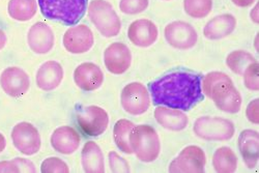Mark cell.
<instances>
[{
    "instance_id": "obj_1",
    "label": "cell",
    "mask_w": 259,
    "mask_h": 173,
    "mask_svg": "<svg viewBox=\"0 0 259 173\" xmlns=\"http://www.w3.org/2000/svg\"><path fill=\"white\" fill-rule=\"evenodd\" d=\"M155 105L189 111L203 100L202 77L187 70L170 72L149 83Z\"/></svg>"
},
{
    "instance_id": "obj_2",
    "label": "cell",
    "mask_w": 259,
    "mask_h": 173,
    "mask_svg": "<svg viewBox=\"0 0 259 173\" xmlns=\"http://www.w3.org/2000/svg\"><path fill=\"white\" fill-rule=\"evenodd\" d=\"M202 92L221 111L237 113L241 110L242 96L230 77L222 72H210L204 76Z\"/></svg>"
},
{
    "instance_id": "obj_3",
    "label": "cell",
    "mask_w": 259,
    "mask_h": 173,
    "mask_svg": "<svg viewBox=\"0 0 259 173\" xmlns=\"http://www.w3.org/2000/svg\"><path fill=\"white\" fill-rule=\"evenodd\" d=\"M37 4L46 19L73 26L84 17L89 0H37Z\"/></svg>"
},
{
    "instance_id": "obj_4",
    "label": "cell",
    "mask_w": 259,
    "mask_h": 173,
    "mask_svg": "<svg viewBox=\"0 0 259 173\" xmlns=\"http://www.w3.org/2000/svg\"><path fill=\"white\" fill-rule=\"evenodd\" d=\"M130 142L133 153L140 161L150 163L158 159L161 143L159 135L153 126L147 124L135 125L130 136Z\"/></svg>"
},
{
    "instance_id": "obj_5",
    "label": "cell",
    "mask_w": 259,
    "mask_h": 173,
    "mask_svg": "<svg viewBox=\"0 0 259 173\" xmlns=\"http://www.w3.org/2000/svg\"><path fill=\"white\" fill-rule=\"evenodd\" d=\"M88 12L92 23L103 36L114 37L118 35L121 22L110 3L107 0H93Z\"/></svg>"
},
{
    "instance_id": "obj_6",
    "label": "cell",
    "mask_w": 259,
    "mask_h": 173,
    "mask_svg": "<svg viewBox=\"0 0 259 173\" xmlns=\"http://www.w3.org/2000/svg\"><path fill=\"white\" fill-rule=\"evenodd\" d=\"M235 127L232 121L221 117L203 116L194 123V133L207 141H226L233 137Z\"/></svg>"
},
{
    "instance_id": "obj_7",
    "label": "cell",
    "mask_w": 259,
    "mask_h": 173,
    "mask_svg": "<svg viewBox=\"0 0 259 173\" xmlns=\"http://www.w3.org/2000/svg\"><path fill=\"white\" fill-rule=\"evenodd\" d=\"M76 121L86 136L98 137L107 129L109 115L102 107L91 105L77 109Z\"/></svg>"
},
{
    "instance_id": "obj_8",
    "label": "cell",
    "mask_w": 259,
    "mask_h": 173,
    "mask_svg": "<svg viewBox=\"0 0 259 173\" xmlns=\"http://www.w3.org/2000/svg\"><path fill=\"white\" fill-rule=\"evenodd\" d=\"M12 141L15 148L25 156L37 154L41 146V138L37 128L30 122L21 121L12 129Z\"/></svg>"
},
{
    "instance_id": "obj_9",
    "label": "cell",
    "mask_w": 259,
    "mask_h": 173,
    "mask_svg": "<svg viewBox=\"0 0 259 173\" xmlns=\"http://www.w3.org/2000/svg\"><path fill=\"white\" fill-rule=\"evenodd\" d=\"M120 102L124 111L128 114L141 115L149 109V93L140 82L128 83L121 92Z\"/></svg>"
},
{
    "instance_id": "obj_10",
    "label": "cell",
    "mask_w": 259,
    "mask_h": 173,
    "mask_svg": "<svg viewBox=\"0 0 259 173\" xmlns=\"http://www.w3.org/2000/svg\"><path fill=\"white\" fill-rule=\"evenodd\" d=\"M205 164L204 151L199 146L190 145L170 163L169 171L172 173H202L205 170Z\"/></svg>"
},
{
    "instance_id": "obj_11",
    "label": "cell",
    "mask_w": 259,
    "mask_h": 173,
    "mask_svg": "<svg viewBox=\"0 0 259 173\" xmlns=\"http://www.w3.org/2000/svg\"><path fill=\"white\" fill-rule=\"evenodd\" d=\"M164 35L168 44L179 50L191 49L198 40L195 28L184 21H175L169 23L165 27Z\"/></svg>"
},
{
    "instance_id": "obj_12",
    "label": "cell",
    "mask_w": 259,
    "mask_h": 173,
    "mask_svg": "<svg viewBox=\"0 0 259 173\" xmlns=\"http://www.w3.org/2000/svg\"><path fill=\"white\" fill-rule=\"evenodd\" d=\"M62 44L64 49L72 54L89 52L94 44L95 37L92 29L85 24L72 26L63 34Z\"/></svg>"
},
{
    "instance_id": "obj_13",
    "label": "cell",
    "mask_w": 259,
    "mask_h": 173,
    "mask_svg": "<svg viewBox=\"0 0 259 173\" xmlns=\"http://www.w3.org/2000/svg\"><path fill=\"white\" fill-rule=\"evenodd\" d=\"M0 86L8 96L19 98L28 92L30 88V79L23 69L9 67L0 75Z\"/></svg>"
},
{
    "instance_id": "obj_14",
    "label": "cell",
    "mask_w": 259,
    "mask_h": 173,
    "mask_svg": "<svg viewBox=\"0 0 259 173\" xmlns=\"http://www.w3.org/2000/svg\"><path fill=\"white\" fill-rule=\"evenodd\" d=\"M104 63L111 74L122 75L131 67L132 53L123 42H112L104 52Z\"/></svg>"
},
{
    "instance_id": "obj_15",
    "label": "cell",
    "mask_w": 259,
    "mask_h": 173,
    "mask_svg": "<svg viewBox=\"0 0 259 173\" xmlns=\"http://www.w3.org/2000/svg\"><path fill=\"white\" fill-rule=\"evenodd\" d=\"M74 81L83 92H94L102 86L104 82V73L96 63L83 62L75 69Z\"/></svg>"
},
{
    "instance_id": "obj_16",
    "label": "cell",
    "mask_w": 259,
    "mask_h": 173,
    "mask_svg": "<svg viewBox=\"0 0 259 173\" xmlns=\"http://www.w3.org/2000/svg\"><path fill=\"white\" fill-rule=\"evenodd\" d=\"M159 36V30L153 21L139 19L134 21L127 29V37L137 47L147 48L154 45Z\"/></svg>"
},
{
    "instance_id": "obj_17",
    "label": "cell",
    "mask_w": 259,
    "mask_h": 173,
    "mask_svg": "<svg viewBox=\"0 0 259 173\" xmlns=\"http://www.w3.org/2000/svg\"><path fill=\"white\" fill-rule=\"evenodd\" d=\"M54 32L49 25L44 22L33 24L27 33L29 48L36 54H47L54 46Z\"/></svg>"
},
{
    "instance_id": "obj_18",
    "label": "cell",
    "mask_w": 259,
    "mask_h": 173,
    "mask_svg": "<svg viewBox=\"0 0 259 173\" xmlns=\"http://www.w3.org/2000/svg\"><path fill=\"white\" fill-rule=\"evenodd\" d=\"M63 68L55 60H49L41 64L35 76L37 88L44 92L56 90L63 79Z\"/></svg>"
},
{
    "instance_id": "obj_19",
    "label": "cell",
    "mask_w": 259,
    "mask_h": 173,
    "mask_svg": "<svg viewBox=\"0 0 259 173\" xmlns=\"http://www.w3.org/2000/svg\"><path fill=\"white\" fill-rule=\"evenodd\" d=\"M80 135L76 129L69 125L57 127L51 135V145L59 154L72 155L79 148Z\"/></svg>"
},
{
    "instance_id": "obj_20",
    "label": "cell",
    "mask_w": 259,
    "mask_h": 173,
    "mask_svg": "<svg viewBox=\"0 0 259 173\" xmlns=\"http://www.w3.org/2000/svg\"><path fill=\"white\" fill-rule=\"evenodd\" d=\"M235 27V18L230 14H223L208 21L203 29V34L207 39H221L231 34Z\"/></svg>"
},
{
    "instance_id": "obj_21",
    "label": "cell",
    "mask_w": 259,
    "mask_h": 173,
    "mask_svg": "<svg viewBox=\"0 0 259 173\" xmlns=\"http://www.w3.org/2000/svg\"><path fill=\"white\" fill-rule=\"evenodd\" d=\"M258 143L259 134L254 129H244L239 136L240 151L248 168H254L258 163Z\"/></svg>"
},
{
    "instance_id": "obj_22",
    "label": "cell",
    "mask_w": 259,
    "mask_h": 173,
    "mask_svg": "<svg viewBox=\"0 0 259 173\" xmlns=\"http://www.w3.org/2000/svg\"><path fill=\"white\" fill-rule=\"evenodd\" d=\"M155 118L159 124L170 131H183L188 125V116L179 109L168 107H158L155 110Z\"/></svg>"
},
{
    "instance_id": "obj_23",
    "label": "cell",
    "mask_w": 259,
    "mask_h": 173,
    "mask_svg": "<svg viewBox=\"0 0 259 173\" xmlns=\"http://www.w3.org/2000/svg\"><path fill=\"white\" fill-rule=\"evenodd\" d=\"M81 164L83 170L88 173L105 172L104 155L101 147L94 141H88L82 149Z\"/></svg>"
},
{
    "instance_id": "obj_24",
    "label": "cell",
    "mask_w": 259,
    "mask_h": 173,
    "mask_svg": "<svg viewBox=\"0 0 259 173\" xmlns=\"http://www.w3.org/2000/svg\"><path fill=\"white\" fill-rule=\"evenodd\" d=\"M37 12L35 0H10L8 13L10 17L19 22H26L31 20Z\"/></svg>"
},
{
    "instance_id": "obj_25",
    "label": "cell",
    "mask_w": 259,
    "mask_h": 173,
    "mask_svg": "<svg viewBox=\"0 0 259 173\" xmlns=\"http://www.w3.org/2000/svg\"><path fill=\"white\" fill-rule=\"evenodd\" d=\"M212 165L219 173H232L237 167V157L230 147L222 146L214 151Z\"/></svg>"
},
{
    "instance_id": "obj_26",
    "label": "cell",
    "mask_w": 259,
    "mask_h": 173,
    "mask_svg": "<svg viewBox=\"0 0 259 173\" xmlns=\"http://www.w3.org/2000/svg\"><path fill=\"white\" fill-rule=\"evenodd\" d=\"M135 127V124L127 119H119L116 121L113 128L114 142L119 150L122 153L131 155L133 154V149L130 142V136Z\"/></svg>"
},
{
    "instance_id": "obj_27",
    "label": "cell",
    "mask_w": 259,
    "mask_h": 173,
    "mask_svg": "<svg viewBox=\"0 0 259 173\" xmlns=\"http://www.w3.org/2000/svg\"><path fill=\"white\" fill-rule=\"evenodd\" d=\"M253 61H255L254 56L243 50H235L229 53L226 58L227 67L236 75H243L247 67Z\"/></svg>"
},
{
    "instance_id": "obj_28",
    "label": "cell",
    "mask_w": 259,
    "mask_h": 173,
    "mask_svg": "<svg viewBox=\"0 0 259 173\" xmlns=\"http://www.w3.org/2000/svg\"><path fill=\"white\" fill-rule=\"evenodd\" d=\"M185 12L192 18H205L212 9V0H184Z\"/></svg>"
},
{
    "instance_id": "obj_29",
    "label": "cell",
    "mask_w": 259,
    "mask_h": 173,
    "mask_svg": "<svg viewBox=\"0 0 259 173\" xmlns=\"http://www.w3.org/2000/svg\"><path fill=\"white\" fill-rule=\"evenodd\" d=\"M17 172H36L35 165L27 159L15 158L11 161L0 162V173H17Z\"/></svg>"
},
{
    "instance_id": "obj_30",
    "label": "cell",
    "mask_w": 259,
    "mask_h": 173,
    "mask_svg": "<svg viewBox=\"0 0 259 173\" xmlns=\"http://www.w3.org/2000/svg\"><path fill=\"white\" fill-rule=\"evenodd\" d=\"M40 171L42 173H69L70 169L68 164L61 159L51 157L42 161Z\"/></svg>"
},
{
    "instance_id": "obj_31",
    "label": "cell",
    "mask_w": 259,
    "mask_h": 173,
    "mask_svg": "<svg viewBox=\"0 0 259 173\" xmlns=\"http://www.w3.org/2000/svg\"><path fill=\"white\" fill-rule=\"evenodd\" d=\"M258 73H259V64L255 60L249 64L243 74L244 83L248 90L253 91V92H258V90H259Z\"/></svg>"
},
{
    "instance_id": "obj_32",
    "label": "cell",
    "mask_w": 259,
    "mask_h": 173,
    "mask_svg": "<svg viewBox=\"0 0 259 173\" xmlns=\"http://www.w3.org/2000/svg\"><path fill=\"white\" fill-rule=\"evenodd\" d=\"M148 5V0H120L119 9L123 14L136 15L144 12Z\"/></svg>"
},
{
    "instance_id": "obj_33",
    "label": "cell",
    "mask_w": 259,
    "mask_h": 173,
    "mask_svg": "<svg viewBox=\"0 0 259 173\" xmlns=\"http://www.w3.org/2000/svg\"><path fill=\"white\" fill-rule=\"evenodd\" d=\"M109 164L111 171L114 173H127L131 171L128 163L115 151L109 153Z\"/></svg>"
},
{
    "instance_id": "obj_34",
    "label": "cell",
    "mask_w": 259,
    "mask_h": 173,
    "mask_svg": "<svg viewBox=\"0 0 259 173\" xmlns=\"http://www.w3.org/2000/svg\"><path fill=\"white\" fill-rule=\"evenodd\" d=\"M258 106H259V100L254 99L247 107L246 115L249 121H251L254 124L259 123V113H258Z\"/></svg>"
},
{
    "instance_id": "obj_35",
    "label": "cell",
    "mask_w": 259,
    "mask_h": 173,
    "mask_svg": "<svg viewBox=\"0 0 259 173\" xmlns=\"http://www.w3.org/2000/svg\"><path fill=\"white\" fill-rule=\"evenodd\" d=\"M231 2L236 6L240 8H248L250 6H252L256 0H231Z\"/></svg>"
},
{
    "instance_id": "obj_36",
    "label": "cell",
    "mask_w": 259,
    "mask_h": 173,
    "mask_svg": "<svg viewBox=\"0 0 259 173\" xmlns=\"http://www.w3.org/2000/svg\"><path fill=\"white\" fill-rule=\"evenodd\" d=\"M7 41H8L7 34L2 28H0V51H2L6 47Z\"/></svg>"
},
{
    "instance_id": "obj_37",
    "label": "cell",
    "mask_w": 259,
    "mask_h": 173,
    "mask_svg": "<svg viewBox=\"0 0 259 173\" xmlns=\"http://www.w3.org/2000/svg\"><path fill=\"white\" fill-rule=\"evenodd\" d=\"M250 17H251V19H252V21L254 23H259V20H258V3H257V5L252 9V11H251V13H250Z\"/></svg>"
},
{
    "instance_id": "obj_38",
    "label": "cell",
    "mask_w": 259,
    "mask_h": 173,
    "mask_svg": "<svg viewBox=\"0 0 259 173\" xmlns=\"http://www.w3.org/2000/svg\"><path fill=\"white\" fill-rule=\"evenodd\" d=\"M6 147H7V139L3 133H0V154H2L6 149Z\"/></svg>"
},
{
    "instance_id": "obj_39",
    "label": "cell",
    "mask_w": 259,
    "mask_h": 173,
    "mask_svg": "<svg viewBox=\"0 0 259 173\" xmlns=\"http://www.w3.org/2000/svg\"><path fill=\"white\" fill-rule=\"evenodd\" d=\"M257 39H258V34H257V36H256V39H255V42H257ZM255 48L257 49V51H258V48H257V45L255 44Z\"/></svg>"
},
{
    "instance_id": "obj_40",
    "label": "cell",
    "mask_w": 259,
    "mask_h": 173,
    "mask_svg": "<svg viewBox=\"0 0 259 173\" xmlns=\"http://www.w3.org/2000/svg\"><path fill=\"white\" fill-rule=\"evenodd\" d=\"M166 2H169V0H166Z\"/></svg>"
}]
</instances>
